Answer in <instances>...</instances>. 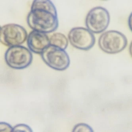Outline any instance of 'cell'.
I'll list each match as a JSON object with an SVG mask.
<instances>
[{
  "mask_svg": "<svg viewBox=\"0 0 132 132\" xmlns=\"http://www.w3.org/2000/svg\"><path fill=\"white\" fill-rule=\"evenodd\" d=\"M72 132H94L93 129L88 125L79 123L75 125Z\"/></svg>",
  "mask_w": 132,
  "mask_h": 132,
  "instance_id": "30bf717a",
  "label": "cell"
},
{
  "mask_svg": "<svg viewBox=\"0 0 132 132\" xmlns=\"http://www.w3.org/2000/svg\"><path fill=\"white\" fill-rule=\"evenodd\" d=\"M68 39L73 47L83 51L91 49L96 42L93 34L87 29L82 27L72 29L69 33Z\"/></svg>",
  "mask_w": 132,
  "mask_h": 132,
  "instance_id": "52a82bcc",
  "label": "cell"
},
{
  "mask_svg": "<svg viewBox=\"0 0 132 132\" xmlns=\"http://www.w3.org/2000/svg\"><path fill=\"white\" fill-rule=\"evenodd\" d=\"M50 45L65 50L68 47V41L65 35L61 33H55L49 38Z\"/></svg>",
  "mask_w": 132,
  "mask_h": 132,
  "instance_id": "9c48e42d",
  "label": "cell"
},
{
  "mask_svg": "<svg viewBox=\"0 0 132 132\" xmlns=\"http://www.w3.org/2000/svg\"><path fill=\"white\" fill-rule=\"evenodd\" d=\"M27 45L31 51L35 54H41L50 45V40L45 33L33 31L28 36Z\"/></svg>",
  "mask_w": 132,
  "mask_h": 132,
  "instance_id": "ba28073f",
  "label": "cell"
},
{
  "mask_svg": "<svg viewBox=\"0 0 132 132\" xmlns=\"http://www.w3.org/2000/svg\"><path fill=\"white\" fill-rule=\"evenodd\" d=\"M27 23L34 31L42 33L54 31L59 27L56 7L49 0H35L27 17Z\"/></svg>",
  "mask_w": 132,
  "mask_h": 132,
  "instance_id": "6da1fadb",
  "label": "cell"
},
{
  "mask_svg": "<svg viewBox=\"0 0 132 132\" xmlns=\"http://www.w3.org/2000/svg\"><path fill=\"white\" fill-rule=\"evenodd\" d=\"M12 132H33L31 127L24 124L17 125L14 127Z\"/></svg>",
  "mask_w": 132,
  "mask_h": 132,
  "instance_id": "8fae6325",
  "label": "cell"
},
{
  "mask_svg": "<svg viewBox=\"0 0 132 132\" xmlns=\"http://www.w3.org/2000/svg\"><path fill=\"white\" fill-rule=\"evenodd\" d=\"M27 37L26 30L18 24H6L1 28L0 40L6 46H20L25 42Z\"/></svg>",
  "mask_w": 132,
  "mask_h": 132,
  "instance_id": "8992f818",
  "label": "cell"
},
{
  "mask_svg": "<svg viewBox=\"0 0 132 132\" xmlns=\"http://www.w3.org/2000/svg\"><path fill=\"white\" fill-rule=\"evenodd\" d=\"M40 55L44 62L56 70H65L70 63V57L66 52L56 46L50 45Z\"/></svg>",
  "mask_w": 132,
  "mask_h": 132,
  "instance_id": "3957f363",
  "label": "cell"
},
{
  "mask_svg": "<svg viewBox=\"0 0 132 132\" xmlns=\"http://www.w3.org/2000/svg\"><path fill=\"white\" fill-rule=\"evenodd\" d=\"M110 15L107 10L101 6L94 7L89 11L85 19V24L89 31L95 34L102 33L107 28Z\"/></svg>",
  "mask_w": 132,
  "mask_h": 132,
  "instance_id": "5b68a950",
  "label": "cell"
},
{
  "mask_svg": "<svg viewBox=\"0 0 132 132\" xmlns=\"http://www.w3.org/2000/svg\"><path fill=\"white\" fill-rule=\"evenodd\" d=\"M13 128L10 125L6 122L0 123V132H12Z\"/></svg>",
  "mask_w": 132,
  "mask_h": 132,
  "instance_id": "7c38bea8",
  "label": "cell"
},
{
  "mask_svg": "<svg viewBox=\"0 0 132 132\" xmlns=\"http://www.w3.org/2000/svg\"><path fill=\"white\" fill-rule=\"evenodd\" d=\"M98 45L104 52L114 54L121 52L126 48L127 39L118 31L110 30L102 34L99 38Z\"/></svg>",
  "mask_w": 132,
  "mask_h": 132,
  "instance_id": "7a4b0ae2",
  "label": "cell"
},
{
  "mask_svg": "<svg viewBox=\"0 0 132 132\" xmlns=\"http://www.w3.org/2000/svg\"><path fill=\"white\" fill-rule=\"evenodd\" d=\"M128 25L130 29L132 32V12L128 18Z\"/></svg>",
  "mask_w": 132,
  "mask_h": 132,
  "instance_id": "4fadbf2b",
  "label": "cell"
},
{
  "mask_svg": "<svg viewBox=\"0 0 132 132\" xmlns=\"http://www.w3.org/2000/svg\"><path fill=\"white\" fill-rule=\"evenodd\" d=\"M129 52L130 56L132 57V41L131 42V43H130V45Z\"/></svg>",
  "mask_w": 132,
  "mask_h": 132,
  "instance_id": "5bb4252c",
  "label": "cell"
},
{
  "mask_svg": "<svg viewBox=\"0 0 132 132\" xmlns=\"http://www.w3.org/2000/svg\"><path fill=\"white\" fill-rule=\"evenodd\" d=\"M33 54L22 46L10 47L5 54V60L12 68L21 70L28 67L33 61Z\"/></svg>",
  "mask_w": 132,
  "mask_h": 132,
  "instance_id": "277c9868",
  "label": "cell"
}]
</instances>
